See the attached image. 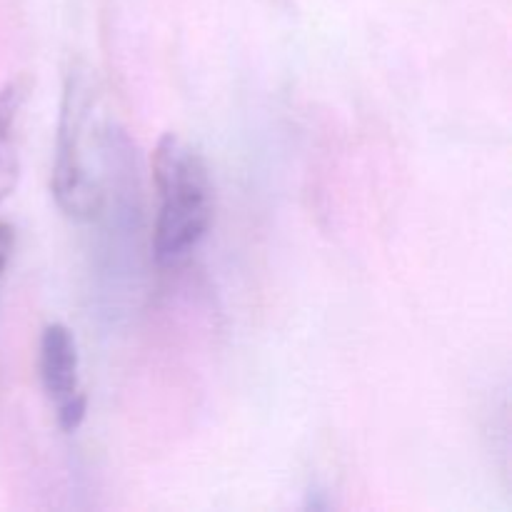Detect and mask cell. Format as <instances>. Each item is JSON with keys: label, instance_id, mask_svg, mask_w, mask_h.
<instances>
[{"label": "cell", "instance_id": "cell-1", "mask_svg": "<svg viewBox=\"0 0 512 512\" xmlns=\"http://www.w3.org/2000/svg\"><path fill=\"white\" fill-rule=\"evenodd\" d=\"M100 113V88L93 70L73 65L65 75L60 98L50 190L58 208L75 223L95 220L105 205L103 175L95 168L105 133Z\"/></svg>", "mask_w": 512, "mask_h": 512}, {"label": "cell", "instance_id": "cell-2", "mask_svg": "<svg viewBox=\"0 0 512 512\" xmlns=\"http://www.w3.org/2000/svg\"><path fill=\"white\" fill-rule=\"evenodd\" d=\"M158 215L153 253L160 265L188 258L213 223V180L203 153L178 133H165L153 153Z\"/></svg>", "mask_w": 512, "mask_h": 512}, {"label": "cell", "instance_id": "cell-3", "mask_svg": "<svg viewBox=\"0 0 512 512\" xmlns=\"http://www.w3.org/2000/svg\"><path fill=\"white\" fill-rule=\"evenodd\" d=\"M40 383L55 408L63 433H75L88 413V395L80 383V355L73 330L63 323L45 325L38 353Z\"/></svg>", "mask_w": 512, "mask_h": 512}, {"label": "cell", "instance_id": "cell-4", "mask_svg": "<svg viewBox=\"0 0 512 512\" xmlns=\"http://www.w3.org/2000/svg\"><path fill=\"white\" fill-rule=\"evenodd\" d=\"M30 90L33 80L28 75H18L0 88V203L13 193L20 178L23 118Z\"/></svg>", "mask_w": 512, "mask_h": 512}, {"label": "cell", "instance_id": "cell-5", "mask_svg": "<svg viewBox=\"0 0 512 512\" xmlns=\"http://www.w3.org/2000/svg\"><path fill=\"white\" fill-rule=\"evenodd\" d=\"M15 248V230L13 225L0 220V278H3V270L8 268L10 255H13Z\"/></svg>", "mask_w": 512, "mask_h": 512}]
</instances>
